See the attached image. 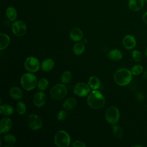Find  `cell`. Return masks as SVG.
<instances>
[{
  "instance_id": "cell-1",
  "label": "cell",
  "mask_w": 147,
  "mask_h": 147,
  "mask_svg": "<svg viewBox=\"0 0 147 147\" xmlns=\"http://www.w3.org/2000/svg\"><path fill=\"white\" fill-rule=\"evenodd\" d=\"M87 102L91 108L96 110L102 108L105 104L106 100L103 95L96 90L88 94Z\"/></svg>"
},
{
  "instance_id": "cell-2",
  "label": "cell",
  "mask_w": 147,
  "mask_h": 147,
  "mask_svg": "<svg viewBox=\"0 0 147 147\" xmlns=\"http://www.w3.org/2000/svg\"><path fill=\"white\" fill-rule=\"evenodd\" d=\"M133 74L131 71L125 68L117 69L114 75V80L115 83L120 86L128 85L132 80Z\"/></svg>"
},
{
  "instance_id": "cell-3",
  "label": "cell",
  "mask_w": 147,
  "mask_h": 147,
  "mask_svg": "<svg viewBox=\"0 0 147 147\" xmlns=\"http://www.w3.org/2000/svg\"><path fill=\"white\" fill-rule=\"evenodd\" d=\"M37 77L32 72L23 74L20 79L21 86L26 91L33 90L37 85Z\"/></svg>"
},
{
  "instance_id": "cell-4",
  "label": "cell",
  "mask_w": 147,
  "mask_h": 147,
  "mask_svg": "<svg viewBox=\"0 0 147 147\" xmlns=\"http://www.w3.org/2000/svg\"><path fill=\"white\" fill-rule=\"evenodd\" d=\"M54 142L59 147H67L70 145L71 137L64 130H59L54 137Z\"/></svg>"
},
{
  "instance_id": "cell-5",
  "label": "cell",
  "mask_w": 147,
  "mask_h": 147,
  "mask_svg": "<svg viewBox=\"0 0 147 147\" xmlns=\"http://www.w3.org/2000/svg\"><path fill=\"white\" fill-rule=\"evenodd\" d=\"M67 94L66 87L62 84H57L53 86L50 91L51 97L55 100L63 99Z\"/></svg>"
},
{
  "instance_id": "cell-6",
  "label": "cell",
  "mask_w": 147,
  "mask_h": 147,
  "mask_svg": "<svg viewBox=\"0 0 147 147\" xmlns=\"http://www.w3.org/2000/svg\"><path fill=\"white\" fill-rule=\"evenodd\" d=\"M120 118L118 109L114 106L109 107L105 112V118L108 123L114 125L117 123Z\"/></svg>"
},
{
  "instance_id": "cell-7",
  "label": "cell",
  "mask_w": 147,
  "mask_h": 147,
  "mask_svg": "<svg viewBox=\"0 0 147 147\" xmlns=\"http://www.w3.org/2000/svg\"><path fill=\"white\" fill-rule=\"evenodd\" d=\"M24 66L25 69L32 73L36 72L40 69V62L38 60L33 56H30L26 59Z\"/></svg>"
},
{
  "instance_id": "cell-8",
  "label": "cell",
  "mask_w": 147,
  "mask_h": 147,
  "mask_svg": "<svg viewBox=\"0 0 147 147\" xmlns=\"http://www.w3.org/2000/svg\"><path fill=\"white\" fill-rule=\"evenodd\" d=\"M11 30L13 33L18 37L24 35L26 32L27 28L25 23L21 20L14 21L11 25Z\"/></svg>"
},
{
  "instance_id": "cell-9",
  "label": "cell",
  "mask_w": 147,
  "mask_h": 147,
  "mask_svg": "<svg viewBox=\"0 0 147 147\" xmlns=\"http://www.w3.org/2000/svg\"><path fill=\"white\" fill-rule=\"evenodd\" d=\"M90 88L88 84L84 83H78L74 87V94L80 97H84L88 95Z\"/></svg>"
},
{
  "instance_id": "cell-10",
  "label": "cell",
  "mask_w": 147,
  "mask_h": 147,
  "mask_svg": "<svg viewBox=\"0 0 147 147\" xmlns=\"http://www.w3.org/2000/svg\"><path fill=\"white\" fill-rule=\"evenodd\" d=\"M28 125L32 130H38L42 126L41 118L36 114H30L28 117Z\"/></svg>"
},
{
  "instance_id": "cell-11",
  "label": "cell",
  "mask_w": 147,
  "mask_h": 147,
  "mask_svg": "<svg viewBox=\"0 0 147 147\" xmlns=\"http://www.w3.org/2000/svg\"><path fill=\"white\" fill-rule=\"evenodd\" d=\"M122 44L123 47L128 50L134 49L137 44L136 39L135 37L130 34L126 35L122 39Z\"/></svg>"
},
{
  "instance_id": "cell-12",
  "label": "cell",
  "mask_w": 147,
  "mask_h": 147,
  "mask_svg": "<svg viewBox=\"0 0 147 147\" xmlns=\"http://www.w3.org/2000/svg\"><path fill=\"white\" fill-rule=\"evenodd\" d=\"M33 101L36 106L41 107L45 104L47 101V96L43 92H36L33 96Z\"/></svg>"
},
{
  "instance_id": "cell-13",
  "label": "cell",
  "mask_w": 147,
  "mask_h": 147,
  "mask_svg": "<svg viewBox=\"0 0 147 147\" xmlns=\"http://www.w3.org/2000/svg\"><path fill=\"white\" fill-rule=\"evenodd\" d=\"M12 122L9 118H3L0 121V133L1 134L6 133L11 129Z\"/></svg>"
},
{
  "instance_id": "cell-14",
  "label": "cell",
  "mask_w": 147,
  "mask_h": 147,
  "mask_svg": "<svg viewBox=\"0 0 147 147\" xmlns=\"http://www.w3.org/2000/svg\"><path fill=\"white\" fill-rule=\"evenodd\" d=\"M83 34L82 30L78 27L72 28L69 31V37L74 41L78 42L80 41L83 38Z\"/></svg>"
},
{
  "instance_id": "cell-15",
  "label": "cell",
  "mask_w": 147,
  "mask_h": 147,
  "mask_svg": "<svg viewBox=\"0 0 147 147\" xmlns=\"http://www.w3.org/2000/svg\"><path fill=\"white\" fill-rule=\"evenodd\" d=\"M144 2V0H129V8L133 11H139L143 7Z\"/></svg>"
},
{
  "instance_id": "cell-16",
  "label": "cell",
  "mask_w": 147,
  "mask_h": 147,
  "mask_svg": "<svg viewBox=\"0 0 147 147\" xmlns=\"http://www.w3.org/2000/svg\"><path fill=\"white\" fill-rule=\"evenodd\" d=\"M10 96L15 100L21 99L23 96L22 90L18 87H12L9 90Z\"/></svg>"
},
{
  "instance_id": "cell-17",
  "label": "cell",
  "mask_w": 147,
  "mask_h": 147,
  "mask_svg": "<svg viewBox=\"0 0 147 147\" xmlns=\"http://www.w3.org/2000/svg\"><path fill=\"white\" fill-rule=\"evenodd\" d=\"M55 65V62L52 59H46L41 63V68L43 71L48 72L53 69Z\"/></svg>"
},
{
  "instance_id": "cell-18",
  "label": "cell",
  "mask_w": 147,
  "mask_h": 147,
  "mask_svg": "<svg viewBox=\"0 0 147 147\" xmlns=\"http://www.w3.org/2000/svg\"><path fill=\"white\" fill-rule=\"evenodd\" d=\"M10 38L9 36L4 33L0 34V50L2 51L6 48L10 44Z\"/></svg>"
},
{
  "instance_id": "cell-19",
  "label": "cell",
  "mask_w": 147,
  "mask_h": 147,
  "mask_svg": "<svg viewBox=\"0 0 147 147\" xmlns=\"http://www.w3.org/2000/svg\"><path fill=\"white\" fill-rule=\"evenodd\" d=\"M122 53L118 49H114L111 50L108 53V57L113 61H119L122 58Z\"/></svg>"
},
{
  "instance_id": "cell-20",
  "label": "cell",
  "mask_w": 147,
  "mask_h": 147,
  "mask_svg": "<svg viewBox=\"0 0 147 147\" xmlns=\"http://www.w3.org/2000/svg\"><path fill=\"white\" fill-rule=\"evenodd\" d=\"M6 16L10 21H14L17 17V11L13 6H9L6 10Z\"/></svg>"
},
{
  "instance_id": "cell-21",
  "label": "cell",
  "mask_w": 147,
  "mask_h": 147,
  "mask_svg": "<svg viewBox=\"0 0 147 147\" xmlns=\"http://www.w3.org/2000/svg\"><path fill=\"white\" fill-rule=\"evenodd\" d=\"M77 104L76 100L72 97L68 98L64 102L63 107L64 109L67 110H71L74 109Z\"/></svg>"
},
{
  "instance_id": "cell-22",
  "label": "cell",
  "mask_w": 147,
  "mask_h": 147,
  "mask_svg": "<svg viewBox=\"0 0 147 147\" xmlns=\"http://www.w3.org/2000/svg\"><path fill=\"white\" fill-rule=\"evenodd\" d=\"M88 84L91 88L94 90H96L100 87V82L97 77L92 76L90 78L88 82Z\"/></svg>"
},
{
  "instance_id": "cell-23",
  "label": "cell",
  "mask_w": 147,
  "mask_h": 147,
  "mask_svg": "<svg viewBox=\"0 0 147 147\" xmlns=\"http://www.w3.org/2000/svg\"><path fill=\"white\" fill-rule=\"evenodd\" d=\"M14 112L13 107L9 105L4 104L1 106L0 113L3 115L9 116L11 115Z\"/></svg>"
},
{
  "instance_id": "cell-24",
  "label": "cell",
  "mask_w": 147,
  "mask_h": 147,
  "mask_svg": "<svg viewBox=\"0 0 147 147\" xmlns=\"http://www.w3.org/2000/svg\"><path fill=\"white\" fill-rule=\"evenodd\" d=\"M85 51L84 45L82 42H76L73 47V52L76 55H80Z\"/></svg>"
},
{
  "instance_id": "cell-25",
  "label": "cell",
  "mask_w": 147,
  "mask_h": 147,
  "mask_svg": "<svg viewBox=\"0 0 147 147\" xmlns=\"http://www.w3.org/2000/svg\"><path fill=\"white\" fill-rule=\"evenodd\" d=\"M111 127H112L113 132L114 135L118 138H121L122 137L123 133L122 127L121 126H119V125H117L115 124L112 125Z\"/></svg>"
},
{
  "instance_id": "cell-26",
  "label": "cell",
  "mask_w": 147,
  "mask_h": 147,
  "mask_svg": "<svg viewBox=\"0 0 147 147\" xmlns=\"http://www.w3.org/2000/svg\"><path fill=\"white\" fill-rule=\"evenodd\" d=\"M48 85H49L48 80L46 78H42L38 81L37 86L39 90L41 91H44L48 88Z\"/></svg>"
},
{
  "instance_id": "cell-27",
  "label": "cell",
  "mask_w": 147,
  "mask_h": 147,
  "mask_svg": "<svg viewBox=\"0 0 147 147\" xmlns=\"http://www.w3.org/2000/svg\"><path fill=\"white\" fill-rule=\"evenodd\" d=\"M72 79V74L71 72L66 71L63 73L61 76V81L64 84L68 83Z\"/></svg>"
},
{
  "instance_id": "cell-28",
  "label": "cell",
  "mask_w": 147,
  "mask_h": 147,
  "mask_svg": "<svg viewBox=\"0 0 147 147\" xmlns=\"http://www.w3.org/2000/svg\"><path fill=\"white\" fill-rule=\"evenodd\" d=\"M26 110V105L22 101H19L17 102L16 105V110L20 115H23L25 113Z\"/></svg>"
},
{
  "instance_id": "cell-29",
  "label": "cell",
  "mask_w": 147,
  "mask_h": 147,
  "mask_svg": "<svg viewBox=\"0 0 147 147\" xmlns=\"http://www.w3.org/2000/svg\"><path fill=\"white\" fill-rule=\"evenodd\" d=\"M143 67L140 64H137L132 67L131 68V72L132 73L133 75H139L140 74H141L143 71Z\"/></svg>"
},
{
  "instance_id": "cell-30",
  "label": "cell",
  "mask_w": 147,
  "mask_h": 147,
  "mask_svg": "<svg viewBox=\"0 0 147 147\" xmlns=\"http://www.w3.org/2000/svg\"><path fill=\"white\" fill-rule=\"evenodd\" d=\"M3 140L5 141V142L10 145H14L16 142V137L10 134H6L4 137H3Z\"/></svg>"
},
{
  "instance_id": "cell-31",
  "label": "cell",
  "mask_w": 147,
  "mask_h": 147,
  "mask_svg": "<svg viewBox=\"0 0 147 147\" xmlns=\"http://www.w3.org/2000/svg\"><path fill=\"white\" fill-rule=\"evenodd\" d=\"M131 57L136 62H139L141 61L142 59V53L138 50H133L131 53Z\"/></svg>"
},
{
  "instance_id": "cell-32",
  "label": "cell",
  "mask_w": 147,
  "mask_h": 147,
  "mask_svg": "<svg viewBox=\"0 0 147 147\" xmlns=\"http://www.w3.org/2000/svg\"><path fill=\"white\" fill-rule=\"evenodd\" d=\"M67 116V113L64 110H60L57 114V118L59 121H63L65 119Z\"/></svg>"
},
{
  "instance_id": "cell-33",
  "label": "cell",
  "mask_w": 147,
  "mask_h": 147,
  "mask_svg": "<svg viewBox=\"0 0 147 147\" xmlns=\"http://www.w3.org/2000/svg\"><path fill=\"white\" fill-rule=\"evenodd\" d=\"M72 146L74 147H86V145L82 141L76 140L72 143Z\"/></svg>"
},
{
  "instance_id": "cell-34",
  "label": "cell",
  "mask_w": 147,
  "mask_h": 147,
  "mask_svg": "<svg viewBox=\"0 0 147 147\" xmlns=\"http://www.w3.org/2000/svg\"><path fill=\"white\" fill-rule=\"evenodd\" d=\"M142 20L146 25H147V11L143 14L142 16Z\"/></svg>"
},
{
  "instance_id": "cell-35",
  "label": "cell",
  "mask_w": 147,
  "mask_h": 147,
  "mask_svg": "<svg viewBox=\"0 0 147 147\" xmlns=\"http://www.w3.org/2000/svg\"><path fill=\"white\" fill-rule=\"evenodd\" d=\"M142 77H143V78L144 79H147V70L146 71H145L144 72V74H143V75H142Z\"/></svg>"
},
{
  "instance_id": "cell-36",
  "label": "cell",
  "mask_w": 147,
  "mask_h": 147,
  "mask_svg": "<svg viewBox=\"0 0 147 147\" xmlns=\"http://www.w3.org/2000/svg\"><path fill=\"white\" fill-rule=\"evenodd\" d=\"M143 96V95H142L141 93H138V97H137V98H140V96ZM138 99H140V100H142V99H141V97H140V99L139 98Z\"/></svg>"
},
{
  "instance_id": "cell-37",
  "label": "cell",
  "mask_w": 147,
  "mask_h": 147,
  "mask_svg": "<svg viewBox=\"0 0 147 147\" xmlns=\"http://www.w3.org/2000/svg\"><path fill=\"white\" fill-rule=\"evenodd\" d=\"M133 147L134 146V147H137V146H138V147H142V145H133L132 146Z\"/></svg>"
},
{
  "instance_id": "cell-38",
  "label": "cell",
  "mask_w": 147,
  "mask_h": 147,
  "mask_svg": "<svg viewBox=\"0 0 147 147\" xmlns=\"http://www.w3.org/2000/svg\"><path fill=\"white\" fill-rule=\"evenodd\" d=\"M145 55H146V56L147 57V47L146 48V49H145Z\"/></svg>"
},
{
  "instance_id": "cell-39",
  "label": "cell",
  "mask_w": 147,
  "mask_h": 147,
  "mask_svg": "<svg viewBox=\"0 0 147 147\" xmlns=\"http://www.w3.org/2000/svg\"><path fill=\"white\" fill-rule=\"evenodd\" d=\"M144 1L146 2H147V0H144Z\"/></svg>"
}]
</instances>
